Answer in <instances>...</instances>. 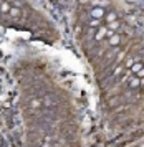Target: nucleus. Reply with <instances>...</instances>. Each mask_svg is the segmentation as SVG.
<instances>
[{
	"label": "nucleus",
	"instance_id": "f257e3e1",
	"mask_svg": "<svg viewBox=\"0 0 144 147\" xmlns=\"http://www.w3.org/2000/svg\"><path fill=\"white\" fill-rule=\"evenodd\" d=\"M91 55L99 66V74L119 99L139 88L144 80V51L138 45L132 27L123 15L109 7H93L86 22Z\"/></svg>",
	"mask_w": 144,
	"mask_h": 147
},
{
	"label": "nucleus",
	"instance_id": "f03ea898",
	"mask_svg": "<svg viewBox=\"0 0 144 147\" xmlns=\"http://www.w3.org/2000/svg\"><path fill=\"white\" fill-rule=\"evenodd\" d=\"M26 18V5L23 0H0V22L22 23Z\"/></svg>",
	"mask_w": 144,
	"mask_h": 147
}]
</instances>
